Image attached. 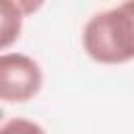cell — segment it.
<instances>
[{"label": "cell", "instance_id": "3", "mask_svg": "<svg viewBox=\"0 0 134 134\" xmlns=\"http://www.w3.org/2000/svg\"><path fill=\"white\" fill-rule=\"evenodd\" d=\"M0 10H2V48H8L17 38H19V31H21V4H15L10 0H4L0 4Z\"/></svg>", "mask_w": 134, "mask_h": 134}, {"label": "cell", "instance_id": "1", "mask_svg": "<svg viewBox=\"0 0 134 134\" xmlns=\"http://www.w3.org/2000/svg\"><path fill=\"white\" fill-rule=\"evenodd\" d=\"M82 42L96 63L117 65L134 59V0L96 13L86 23Z\"/></svg>", "mask_w": 134, "mask_h": 134}, {"label": "cell", "instance_id": "2", "mask_svg": "<svg viewBox=\"0 0 134 134\" xmlns=\"http://www.w3.org/2000/svg\"><path fill=\"white\" fill-rule=\"evenodd\" d=\"M42 88L40 65L21 52H4L0 57V98L6 103H25Z\"/></svg>", "mask_w": 134, "mask_h": 134}, {"label": "cell", "instance_id": "4", "mask_svg": "<svg viewBox=\"0 0 134 134\" xmlns=\"http://www.w3.org/2000/svg\"><path fill=\"white\" fill-rule=\"evenodd\" d=\"M0 134H46L40 124L23 117H15L0 128Z\"/></svg>", "mask_w": 134, "mask_h": 134}]
</instances>
